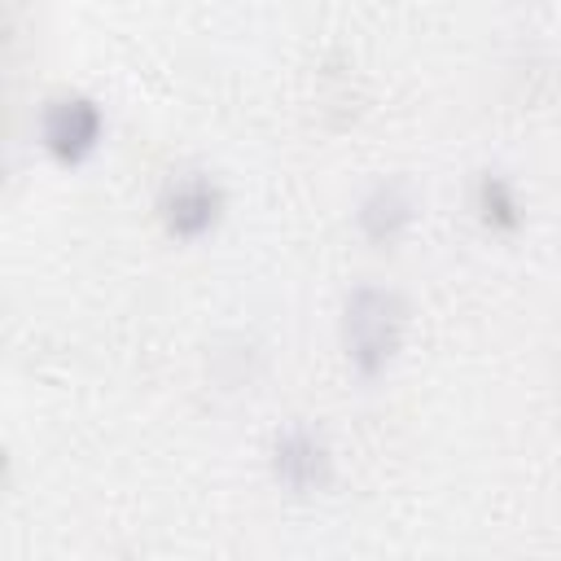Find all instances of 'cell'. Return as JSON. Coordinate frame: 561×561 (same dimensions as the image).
<instances>
[{
	"instance_id": "1",
	"label": "cell",
	"mask_w": 561,
	"mask_h": 561,
	"mask_svg": "<svg viewBox=\"0 0 561 561\" xmlns=\"http://www.w3.org/2000/svg\"><path fill=\"white\" fill-rule=\"evenodd\" d=\"M408 302L390 285H355L342 298V351L355 377L377 381L403 351Z\"/></svg>"
},
{
	"instance_id": "5",
	"label": "cell",
	"mask_w": 561,
	"mask_h": 561,
	"mask_svg": "<svg viewBox=\"0 0 561 561\" xmlns=\"http://www.w3.org/2000/svg\"><path fill=\"white\" fill-rule=\"evenodd\" d=\"M412 219H416V197L403 180H377L355 210V224L373 245H394L412 228Z\"/></svg>"
},
{
	"instance_id": "6",
	"label": "cell",
	"mask_w": 561,
	"mask_h": 561,
	"mask_svg": "<svg viewBox=\"0 0 561 561\" xmlns=\"http://www.w3.org/2000/svg\"><path fill=\"white\" fill-rule=\"evenodd\" d=\"M473 215L486 232L495 237H513L526 219L522 210V197H517V184L504 175V171H482L473 180Z\"/></svg>"
},
{
	"instance_id": "3",
	"label": "cell",
	"mask_w": 561,
	"mask_h": 561,
	"mask_svg": "<svg viewBox=\"0 0 561 561\" xmlns=\"http://www.w3.org/2000/svg\"><path fill=\"white\" fill-rule=\"evenodd\" d=\"M224 210H228V197L210 171H180L158 193V219H162L167 237L184 241V245L206 241L224 224Z\"/></svg>"
},
{
	"instance_id": "4",
	"label": "cell",
	"mask_w": 561,
	"mask_h": 561,
	"mask_svg": "<svg viewBox=\"0 0 561 561\" xmlns=\"http://www.w3.org/2000/svg\"><path fill=\"white\" fill-rule=\"evenodd\" d=\"M272 478L289 495H320L333 486V447L311 425H285L267 451Z\"/></svg>"
},
{
	"instance_id": "2",
	"label": "cell",
	"mask_w": 561,
	"mask_h": 561,
	"mask_svg": "<svg viewBox=\"0 0 561 561\" xmlns=\"http://www.w3.org/2000/svg\"><path fill=\"white\" fill-rule=\"evenodd\" d=\"M35 136H39V149L75 171L83 162L96 158V149L105 145V110L83 96V92H61V96H48L44 110H39V123H35Z\"/></svg>"
}]
</instances>
